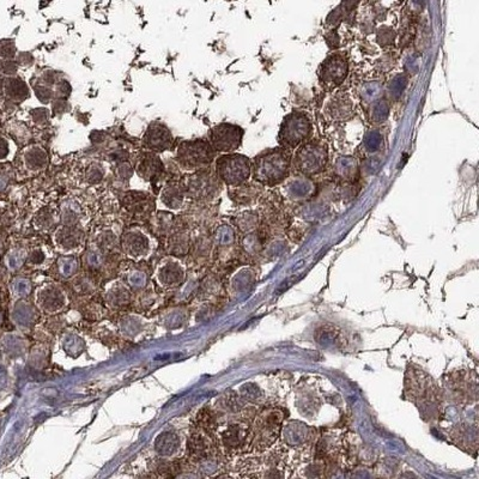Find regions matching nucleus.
<instances>
[{"label": "nucleus", "instance_id": "obj_12", "mask_svg": "<svg viewBox=\"0 0 479 479\" xmlns=\"http://www.w3.org/2000/svg\"><path fill=\"white\" fill-rule=\"evenodd\" d=\"M389 115V105L386 100L379 99L373 103H370L369 113L368 118L371 123H381L386 121Z\"/></svg>", "mask_w": 479, "mask_h": 479}, {"label": "nucleus", "instance_id": "obj_8", "mask_svg": "<svg viewBox=\"0 0 479 479\" xmlns=\"http://www.w3.org/2000/svg\"><path fill=\"white\" fill-rule=\"evenodd\" d=\"M284 183V191L292 199H308L318 191V185L314 180L305 175L287 179Z\"/></svg>", "mask_w": 479, "mask_h": 479}, {"label": "nucleus", "instance_id": "obj_7", "mask_svg": "<svg viewBox=\"0 0 479 479\" xmlns=\"http://www.w3.org/2000/svg\"><path fill=\"white\" fill-rule=\"evenodd\" d=\"M349 72V64L347 60L343 54H331L327 59L325 60L321 68H320V79L321 82L331 85V87H338L340 85Z\"/></svg>", "mask_w": 479, "mask_h": 479}, {"label": "nucleus", "instance_id": "obj_9", "mask_svg": "<svg viewBox=\"0 0 479 479\" xmlns=\"http://www.w3.org/2000/svg\"><path fill=\"white\" fill-rule=\"evenodd\" d=\"M334 179L340 183H357L360 175V165L351 156L339 157L334 165Z\"/></svg>", "mask_w": 479, "mask_h": 479}, {"label": "nucleus", "instance_id": "obj_16", "mask_svg": "<svg viewBox=\"0 0 479 479\" xmlns=\"http://www.w3.org/2000/svg\"><path fill=\"white\" fill-rule=\"evenodd\" d=\"M5 88H6L8 95L11 96L14 100H23L28 96L27 87L24 85L23 82L17 79L9 81Z\"/></svg>", "mask_w": 479, "mask_h": 479}, {"label": "nucleus", "instance_id": "obj_2", "mask_svg": "<svg viewBox=\"0 0 479 479\" xmlns=\"http://www.w3.org/2000/svg\"><path fill=\"white\" fill-rule=\"evenodd\" d=\"M292 163L300 175L309 178L319 175L329 165V147L319 139L306 141L297 146Z\"/></svg>", "mask_w": 479, "mask_h": 479}, {"label": "nucleus", "instance_id": "obj_23", "mask_svg": "<svg viewBox=\"0 0 479 479\" xmlns=\"http://www.w3.org/2000/svg\"><path fill=\"white\" fill-rule=\"evenodd\" d=\"M8 155V144L4 139H0V159H4Z\"/></svg>", "mask_w": 479, "mask_h": 479}, {"label": "nucleus", "instance_id": "obj_17", "mask_svg": "<svg viewBox=\"0 0 479 479\" xmlns=\"http://www.w3.org/2000/svg\"><path fill=\"white\" fill-rule=\"evenodd\" d=\"M407 79L405 76L402 74H398L396 77L393 78L391 83L388 84V95L391 96L392 99H398L400 97L402 92L405 90L407 88Z\"/></svg>", "mask_w": 479, "mask_h": 479}, {"label": "nucleus", "instance_id": "obj_13", "mask_svg": "<svg viewBox=\"0 0 479 479\" xmlns=\"http://www.w3.org/2000/svg\"><path fill=\"white\" fill-rule=\"evenodd\" d=\"M383 136L379 132V130H371L365 134L363 141V149L367 155L373 156L379 152L383 146Z\"/></svg>", "mask_w": 479, "mask_h": 479}, {"label": "nucleus", "instance_id": "obj_3", "mask_svg": "<svg viewBox=\"0 0 479 479\" xmlns=\"http://www.w3.org/2000/svg\"><path fill=\"white\" fill-rule=\"evenodd\" d=\"M313 132L312 120L303 112H292L284 118L278 132L279 145L292 150L309 139Z\"/></svg>", "mask_w": 479, "mask_h": 479}, {"label": "nucleus", "instance_id": "obj_21", "mask_svg": "<svg viewBox=\"0 0 479 479\" xmlns=\"http://www.w3.org/2000/svg\"><path fill=\"white\" fill-rule=\"evenodd\" d=\"M14 43L11 41H3L0 42V55H4V57H14Z\"/></svg>", "mask_w": 479, "mask_h": 479}, {"label": "nucleus", "instance_id": "obj_4", "mask_svg": "<svg viewBox=\"0 0 479 479\" xmlns=\"http://www.w3.org/2000/svg\"><path fill=\"white\" fill-rule=\"evenodd\" d=\"M216 174L227 185L240 186L251 178L252 162L246 156L238 154L221 156L216 162Z\"/></svg>", "mask_w": 479, "mask_h": 479}, {"label": "nucleus", "instance_id": "obj_1", "mask_svg": "<svg viewBox=\"0 0 479 479\" xmlns=\"http://www.w3.org/2000/svg\"><path fill=\"white\" fill-rule=\"evenodd\" d=\"M292 162V152L283 146L263 151L253 161V178L256 183L269 187L279 185L289 176Z\"/></svg>", "mask_w": 479, "mask_h": 479}, {"label": "nucleus", "instance_id": "obj_10", "mask_svg": "<svg viewBox=\"0 0 479 479\" xmlns=\"http://www.w3.org/2000/svg\"><path fill=\"white\" fill-rule=\"evenodd\" d=\"M172 134L162 125H152L146 133L145 142L149 147L155 150H165L172 144Z\"/></svg>", "mask_w": 479, "mask_h": 479}, {"label": "nucleus", "instance_id": "obj_19", "mask_svg": "<svg viewBox=\"0 0 479 479\" xmlns=\"http://www.w3.org/2000/svg\"><path fill=\"white\" fill-rule=\"evenodd\" d=\"M46 154L40 149L32 150L27 155V162L32 167H42L46 163Z\"/></svg>", "mask_w": 479, "mask_h": 479}, {"label": "nucleus", "instance_id": "obj_6", "mask_svg": "<svg viewBox=\"0 0 479 479\" xmlns=\"http://www.w3.org/2000/svg\"><path fill=\"white\" fill-rule=\"evenodd\" d=\"M210 138L212 147L216 151L233 152L241 145L243 130L238 125L223 123L212 128Z\"/></svg>", "mask_w": 479, "mask_h": 479}, {"label": "nucleus", "instance_id": "obj_5", "mask_svg": "<svg viewBox=\"0 0 479 479\" xmlns=\"http://www.w3.org/2000/svg\"><path fill=\"white\" fill-rule=\"evenodd\" d=\"M179 159L188 168H201L210 165L215 157V149L205 141L183 143L178 152Z\"/></svg>", "mask_w": 479, "mask_h": 479}, {"label": "nucleus", "instance_id": "obj_15", "mask_svg": "<svg viewBox=\"0 0 479 479\" xmlns=\"http://www.w3.org/2000/svg\"><path fill=\"white\" fill-rule=\"evenodd\" d=\"M157 160L159 159L152 157V156H149L147 159H145L142 165H139L138 167L139 175H142L143 178H145L146 180H150L155 176L156 174L160 173L161 163Z\"/></svg>", "mask_w": 479, "mask_h": 479}, {"label": "nucleus", "instance_id": "obj_14", "mask_svg": "<svg viewBox=\"0 0 479 479\" xmlns=\"http://www.w3.org/2000/svg\"><path fill=\"white\" fill-rule=\"evenodd\" d=\"M383 88L380 82H368L365 85H363L362 90H360V97H362V101L367 103V105H370L373 103L375 101L379 100L383 96Z\"/></svg>", "mask_w": 479, "mask_h": 479}, {"label": "nucleus", "instance_id": "obj_22", "mask_svg": "<svg viewBox=\"0 0 479 479\" xmlns=\"http://www.w3.org/2000/svg\"><path fill=\"white\" fill-rule=\"evenodd\" d=\"M1 64L3 65L0 66V69L5 74H14L17 71V68H16V65H14V63H1Z\"/></svg>", "mask_w": 479, "mask_h": 479}, {"label": "nucleus", "instance_id": "obj_20", "mask_svg": "<svg viewBox=\"0 0 479 479\" xmlns=\"http://www.w3.org/2000/svg\"><path fill=\"white\" fill-rule=\"evenodd\" d=\"M380 161L376 156H370L369 159H367L365 165H363V172L367 175H373L379 170Z\"/></svg>", "mask_w": 479, "mask_h": 479}, {"label": "nucleus", "instance_id": "obj_18", "mask_svg": "<svg viewBox=\"0 0 479 479\" xmlns=\"http://www.w3.org/2000/svg\"><path fill=\"white\" fill-rule=\"evenodd\" d=\"M396 40V32L392 28L383 27L378 32V43L380 46H391Z\"/></svg>", "mask_w": 479, "mask_h": 479}, {"label": "nucleus", "instance_id": "obj_11", "mask_svg": "<svg viewBox=\"0 0 479 479\" xmlns=\"http://www.w3.org/2000/svg\"><path fill=\"white\" fill-rule=\"evenodd\" d=\"M329 112L334 119H347L352 113L351 101L347 96H337L334 97V100L331 101Z\"/></svg>", "mask_w": 479, "mask_h": 479}]
</instances>
